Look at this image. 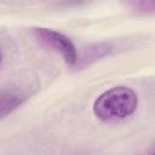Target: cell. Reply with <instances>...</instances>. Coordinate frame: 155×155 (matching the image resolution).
Masks as SVG:
<instances>
[{
	"instance_id": "3",
	"label": "cell",
	"mask_w": 155,
	"mask_h": 155,
	"mask_svg": "<svg viewBox=\"0 0 155 155\" xmlns=\"http://www.w3.org/2000/svg\"><path fill=\"white\" fill-rule=\"evenodd\" d=\"M27 99V94L18 90L0 91V120L13 113Z\"/></svg>"
},
{
	"instance_id": "4",
	"label": "cell",
	"mask_w": 155,
	"mask_h": 155,
	"mask_svg": "<svg viewBox=\"0 0 155 155\" xmlns=\"http://www.w3.org/2000/svg\"><path fill=\"white\" fill-rule=\"evenodd\" d=\"M113 46L109 42H99V44H94L91 46H87L86 48L82 50L81 56H78L76 63L75 65L82 68L86 65H90L91 63L96 62L97 59L107 56L110 51H111Z\"/></svg>"
},
{
	"instance_id": "6",
	"label": "cell",
	"mask_w": 155,
	"mask_h": 155,
	"mask_svg": "<svg viewBox=\"0 0 155 155\" xmlns=\"http://www.w3.org/2000/svg\"><path fill=\"white\" fill-rule=\"evenodd\" d=\"M1 64H2V52L0 50V67H1Z\"/></svg>"
},
{
	"instance_id": "5",
	"label": "cell",
	"mask_w": 155,
	"mask_h": 155,
	"mask_svg": "<svg viewBox=\"0 0 155 155\" xmlns=\"http://www.w3.org/2000/svg\"><path fill=\"white\" fill-rule=\"evenodd\" d=\"M125 5L138 13H154L155 0H124Z\"/></svg>"
},
{
	"instance_id": "1",
	"label": "cell",
	"mask_w": 155,
	"mask_h": 155,
	"mask_svg": "<svg viewBox=\"0 0 155 155\" xmlns=\"http://www.w3.org/2000/svg\"><path fill=\"white\" fill-rule=\"evenodd\" d=\"M138 105L136 92L126 86H116L103 92L93 103V114L102 121H120L132 115Z\"/></svg>"
},
{
	"instance_id": "2",
	"label": "cell",
	"mask_w": 155,
	"mask_h": 155,
	"mask_svg": "<svg viewBox=\"0 0 155 155\" xmlns=\"http://www.w3.org/2000/svg\"><path fill=\"white\" fill-rule=\"evenodd\" d=\"M33 34L45 47L61 54L67 64L75 65L78 59V51L68 36L48 28H34Z\"/></svg>"
}]
</instances>
